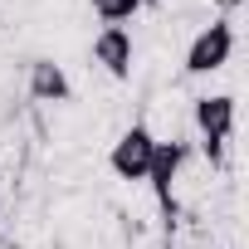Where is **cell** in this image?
<instances>
[{"mask_svg": "<svg viewBox=\"0 0 249 249\" xmlns=\"http://www.w3.org/2000/svg\"><path fill=\"white\" fill-rule=\"evenodd\" d=\"M191 117H196V132H200V147H205L210 166H220L225 142L234 137V98L230 93H205V98H196Z\"/></svg>", "mask_w": 249, "mask_h": 249, "instance_id": "6da1fadb", "label": "cell"}, {"mask_svg": "<svg viewBox=\"0 0 249 249\" xmlns=\"http://www.w3.org/2000/svg\"><path fill=\"white\" fill-rule=\"evenodd\" d=\"M181 161H186V142H157L152 147V166H147V186L157 191V200H161V210H166V220H171V210H176V200H171V191H176V176H181Z\"/></svg>", "mask_w": 249, "mask_h": 249, "instance_id": "277c9868", "label": "cell"}, {"mask_svg": "<svg viewBox=\"0 0 249 249\" xmlns=\"http://www.w3.org/2000/svg\"><path fill=\"white\" fill-rule=\"evenodd\" d=\"M152 147H157V137L142 127V122H132V127H127V132H122V137L112 142V152H107V166H112V176H122V181H147Z\"/></svg>", "mask_w": 249, "mask_h": 249, "instance_id": "3957f363", "label": "cell"}, {"mask_svg": "<svg viewBox=\"0 0 249 249\" xmlns=\"http://www.w3.org/2000/svg\"><path fill=\"white\" fill-rule=\"evenodd\" d=\"M88 5L98 10V20H103V25H127V20L142 10L137 0H88Z\"/></svg>", "mask_w": 249, "mask_h": 249, "instance_id": "52a82bcc", "label": "cell"}, {"mask_svg": "<svg viewBox=\"0 0 249 249\" xmlns=\"http://www.w3.org/2000/svg\"><path fill=\"white\" fill-rule=\"evenodd\" d=\"M93 59H98L117 83H127V78H132V35L122 30V25H103L98 39H93Z\"/></svg>", "mask_w": 249, "mask_h": 249, "instance_id": "5b68a950", "label": "cell"}, {"mask_svg": "<svg viewBox=\"0 0 249 249\" xmlns=\"http://www.w3.org/2000/svg\"><path fill=\"white\" fill-rule=\"evenodd\" d=\"M137 5H142V10H147V5H161V0H137Z\"/></svg>", "mask_w": 249, "mask_h": 249, "instance_id": "ba28073f", "label": "cell"}, {"mask_svg": "<svg viewBox=\"0 0 249 249\" xmlns=\"http://www.w3.org/2000/svg\"><path fill=\"white\" fill-rule=\"evenodd\" d=\"M230 54H234V30H230V20H210L196 39H191V49H186V73H215V69H225L230 64Z\"/></svg>", "mask_w": 249, "mask_h": 249, "instance_id": "7a4b0ae2", "label": "cell"}, {"mask_svg": "<svg viewBox=\"0 0 249 249\" xmlns=\"http://www.w3.org/2000/svg\"><path fill=\"white\" fill-rule=\"evenodd\" d=\"M30 98H35V103H69V98H73V83H69L64 64L35 59V64H30Z\"/></svg>", "mask_w": 249, "mask_h": 249, "instance_id": "8992f818", "label": "cell"}]
</instances>
